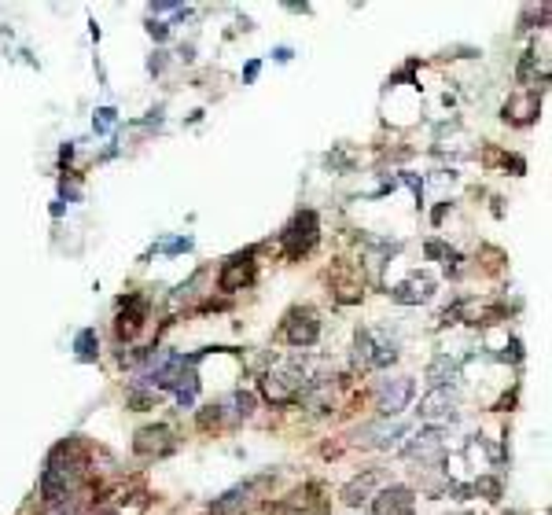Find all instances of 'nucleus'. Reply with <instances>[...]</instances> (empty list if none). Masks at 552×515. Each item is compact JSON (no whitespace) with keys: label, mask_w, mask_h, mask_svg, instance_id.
Here are the masks:
<instances>
[{"label":"nucleus","mask_w":552,"mask_h":515,"mask_svg":"<svg viewBox=\"0 0 552 515\" xmlns=\"http://www.w3.org/2000/svg\"><path fill=\"white\" fill-rule=\"evenodd\" d=\"M317 235H321V225H317V213H313V210L294 213V221L280 232L284 254H287V258H302V254H309V250H313V243H317Z\"/></svg>","instance_id":"obj_1"},{"label":"nucleus","mask_w":552,"mask_h":515,"mask_svg":"<svg viewBox=\"0 0 552 515\" xmlns=\"http://www.w3.org/2000/svg\"><path fill=\"white\" fill-rule=\"evenodd\" d=\"M317 335H321V320H317V313L309 306H299L291 309L287 320H284V339L291 342V346H313Z\"/></svg>","instance_id":"obj_2"},{"label":"nucleus","mask_w":552,"mask_h":515,"mask_svg":"<svg viewBox=\"0 0 552 515\" xmlns=\"http://www.w3.org/2000/svg\"><path fill=\"white\" fill-rule=\"evenodd\" d=\"M413 379H387V383H379V391H376V409L383 413V416H398L405 405L413 401Z\"/></svg>","instance_id":"obj_3"},{"label":"nucleus","mask_w":552,"mask_h":515,"mask_svg":"<svg viewBox=\"0 0 552 515\" xmlns=\"http://www.w3.org/2000/svg\"><path fill=\"white\" fill-rule=\"evenodd\" d=\"M299 391H302V379H299V372H291V368L269 372V376L262 379V394H265L272 405H291L294 398H299Z\"/></svg>","instance_id":"obj_4"},{"label":"nucleus","mask_w":552,"mask_h":515,"mask_svg":"<svg viewBox=\"0 0 552 515\" xmlns=\"http://www.w3.org/2000/svg\"><path fill=\"white\" fill-rule=\"evenodd\" d=\"M413 508H416V493L409 486H387L372 497L376 515H413Z\"/></svg>","instance_id":"obj_5"},{"label":"nucleus","mask_w":552,"mask_h":515,"mask_svg":"<svg viewBox=\"0 0 552 515\" xmlns=\"http://www.w3.org/2000/svg\"><path fill=\"white\" fill-rule=\"evenodd\" d=\"M254 280V250H243V254H232L221 276H218V287L221 291H240Z\"/></svg>","instance_id":"obj_6"},{"label":"nucleus","mask_w":552,"mask_h":515,"mask_svg":"<svg viewBox=\"0 0 552 515\" xmlns=\"http://www.w3.org/2000/svg\"><path fill=\"white\" fill-rule=\"evenodd\" d=\"M174 445H177V442H174V431H169L166 423L140 427V431H137V442H133V449H137L140 457H166Z\"/></svg>","instance_id":"obj_7"},{"label":"nucleus","mask_w":552,"mask_h":515,"mask_svg":"<svg viewBox=\"0 0 552 515\" xmlns=\"http://www.w3.org/2000/svg\"><path fill=\"white\" fill-rule=\"evenodd\" d=\"M147 320V298L140 294H125L122 298V313H118V339H133Z\"/></svg>","instance_id":"obj_8"},{"label":"nucleus","mask_w":552,"mask_h":515,"mask_svg":"<svg viewBox=\"0 0 552 515\" xmlns=\"http://www.w3.org/2000/svg\"><path fill=\"white\" fill-rule=\"evenodd\" d=\"M538 107H541L538 92H534V89H526L523 96H512V100L504 103V118L512 122V125H526V122H534Z\"/></svg>","instance_id":"obj_9"},{"label":"nucleus","mask_w":552,"mask_h":515,"mask_svg":"<svg viewBox=\"0 0 552 515\" xmlns=\"http://www.w3.org/2000/svg\"><path fill=\"white\" fill-rule=\"evenodd\" d=\"M262 486H265V479H250V482H243V486H236V489H228L221 501H214V511H218V515L240 511V508L254 497V489H262Z\"/></svg>","instance_id":"obj_10"},{"label":"nucleus","mask_w":552,"mask_h":515,"mask_svg":"<svg viewBox=\"0 0 552 515\" xmlns=\"http://www.w3.org/2000/svg\"><path fill=\"white\" fill-rule=\"evenodd\" d=\"M431 291H435V284L428 280V276H413L409 284H401V287H394V298L398 302H428L431 298Z\"/></svg>","instance_id":"obj_11"},{"label":"nucleus","mask_w":552,"mask_h":515,"mask_svg":"<svg viewBox=\"0 0 552 515\" xmlns=\"http://www.w3.org/2000/svg\"><path fill=\"white\" fill-rule=\"evenodd\" d=\"M376 482H379L376 471H368L365 479H354V482L343 489V501H346V504H361V501H368V493H372V486H376Z\"/></svg>","instance_id":"obj_12"},{"label":"nucleus","mask_w":552,"mask_h":515,"mask_svg":"<svg viewBox=\"0 0 552 515\" xmlns=\"http://www.w3.org/2000/svg\"><path fill=\"white\" fill-rule=\"evenodd\" d=\"M453 409V394L450 391H431L428 398L420 401V413L423 416H438V413H450Z\"/></svg>","instance_id":"obj_13"},{"label":"nucleus","mask_w":552,"mask_h":515,"mask_svg":"<svg viewBox=\"0 0 552 515\" xmlns=\"http://www.w3.org/2000/svg\"><path fill=\"white\" fill-rule=\"evenodd\" d=\"M453 376H457V364H453L450 357H438V361H431V368H428V379H431V383L438 386V391H442V386L450 383Z\"/></svg>","instance_id":"obj_14"},{"label":"nucleus","mask_w":552,"mask_h":515,"mask_svg":"<svg viewBox=\"0 0 552 515\" xmlns=\"http://www.w3.org/2000/svg\"><path fill=\"white\" fill-rule=\"evenodd\" d=\"M74 350H78V357H81V361H92V357H96V350H100V339H96V331H92V328L78 331V339H74Z\"/></svg>","instance_id":"obj_15"},{"label":"nucleus","mask_w":552,"mask_h":515,"mask_svg":"<svg viewBox=\"0 0 552 515\" xmlns=\"http://www.w3.org/2000/svg\"><path fill=\"white\" fill-rule=\"evenodd\" d=\"M475 493H486V501H497L501 497V482L497 479H479L475 482Z\"/></svg>","instance_id":"obj_16"},{"label":"nucleus","mask_w":552,"mask_h":515,"mask_svg":"<svg viewBox=\"0 0 552 515\" xmlns=\"http://www.w3.org/2000/svg\"><path fill=\"white\" fill-rule=\"evenodd\" d=\"M534 59H538L534 48H526V52H523V63H519V81H523V85L534 78Z\"/></svg>","instance_id":"obj_17"},{"label":"nucleus","mask_w":552,"mask_h":515,"mask_svg":"<svg viewBox=\"0 0 552 515\" xmlns=\"http://www.w3.org/2000/svg\"><path fill=\"white\" fill-rule=\"evenodd\" d=\"M92 125H96V133H107V129L115 125V111H111V107H103V111H96Z\"/></svg>","instance_id":"obj_18"},{"label":"nucleus","mask_w":552,"mask_h":515,"mask_svg":"<svg viewBox=\"0 0 552 515\" xmlns=\"http://www.w3.org/2000/svg\"><path fill=\"white\" fill-rule=\"evenodd\" d=\"M188 247H192V240H188V235H177V240H166L162 243V254H181Z\"/></svg>","instance_id":"obj_19"},{"label":"nucleus","mask_w":552,"mask_h":515,"mask_svg":"<svg viewBox=\"0 0 552 515\" xmlns=\"http://www.w3.org/2000/svg\"><path fill=\"white\" fill-rule=\"evenodd\" d=\"M236 413L240 416H250L254 413V394H243V391L236 394Z\"/></svg>","instance_id":"obj_20"},{"label":"nucleus","mask_w":552,"mask_h":515,"mask_svg":"<svg viewBox=\"0 0 552 515\" xmlns=\"http://www.w3.org/2000/svg\"><path fill=\"white\" fill-rule=\"evenodd\" d=\"M218 420H221L218 405H206V413H199V427H210V423H218Z\"/></svg>","instance_id":"obj_21"},{"label":"nucleus","mask_w":552,"mask_h":515,"mask_svg":"<svg viewBox=\"0 0 552 515\" xmlns=\"http://www.w3.org/2000/svg\"><path fill=\"white\" fill-rule=\"evenodd\" d=\"M147 33H152L155 41H166V33H169V26H166V23H155V18H152V23H147Z\"/></svg>","instance_id":"obj_22"},{"label":"nucleus","mask_w":552,"mask_h":515,"mask_svg":"<svg viewBox=\"0 0 552 515\" xmlns=\"http://www.w3.org/2000/svg\"><path fill=\"white\" fill-rule=\"evenodd\" d=\"M423 250H428V258H450V250H445L442 243H435V240H431L428 247H423Z\"/></svg>","instance_id":"obj_23"},{"label":"nucleus","mask_w":552,"mask_h":515,"mask_svg":"<svg viewBox=\"0 0 552 515\" xmlns=\"http://www.w3.org/2000/svg\"><path fill=\"white\" fill-rule=\"evenodd\" d=\"M166 52H155V59H152V74H159L162 67H166V59H162Z\"/></svg>","instance_id":"obj_24"},{"label":"nucleus","mask_w":552,"mask_h":515,"mask_svg":"<svg viewBox=\"0 0 552 515\" xmlns=\"http://www.w3.org/2000/svg\"><path fill=\"white\" fill-rule=\"evenodd\" d=\"M243 78H247V81H254V78H258V59H254V63H247V70H243Z\"/></svg>","instance_id":"obj_25"},{"label":"nucleus","mask_w":552,"mask_h":515,"mask_svg":"<svg viewBox=\"0 0 552 515\" xmlns=\"http://www.w3.org/2000/svg\"><path fill=\"white\" fill-rule=\"evenodd\" d=\"M272 55H276V63H287V59H291V48H276Z\"/></svg>","instance_id":"obj_26"}]
</instances>
